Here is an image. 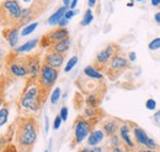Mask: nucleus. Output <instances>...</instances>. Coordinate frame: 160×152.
Here are the masks:
<instances>
[{
  "mask_svg": "<svg viewBox=\"0 0 160 152\" xmlns=\"http://www.w3.org/2000/svg\"><path fill=\"white\" fill-rule=\"evenodd\" d=\"M38 122L33 116L23 115L15 121V147L18 152H31L37 136H38Z\"/></svg>",
  "mask_w": 160,
  "mask_h": 152,
  "instance_id": "1",
  "label": "nucleus"
},
{
  "mask_svg": "<svg viewBox=\"0 0 160 152\" xmlns=\"http://www.w3.org/2000/svg\"><path fill=\"white\" fill-rule=\"evenodd\" d=\"M48 93H46L37 79L26 78V84L21 92L18 105L23 113H37L44 104Z\"/></svg>",
  "mask_w": 160,
  "mask_h": 152,
  "instance_id": "2",
  "label": "nucleus"
},
{
  "mask_svg": "<svg viewBox=\"0 0 160 152\" xmlns=\"http://www.w3.org/2000/svg\"><path fill=\"white\" fill-rule=\"evenodd\" d=\"M4 73L9 77L11 80L15 79H22L28 77V71H27V63H26V57L21 53L15 52L11 50L10 52L6 53L5 57V64H4Z\"/></svg>",
  "mask_w": 160,
  "mask_h": 152,
  "instance_id": "3",
  "label": "nucleus"
},
{
  "mask_svg": "<svg viewBox=\"0 0 160 152\" xmlns=\"http://www.w3.org/2000/svg\"><path fill=\"white\" fill-rule=\"evenodd\" d=\"M21 4L19 0H2L0 3V22L2 27L18 26L21 19Z\"/></svg>",
  "mask_w": 160,
  "mask_h": 152,
  "instance_id": "4",
  "label": "nucleus"
},
{
  "mask_svg": "<svg viewBox=\"0 0 160 152\" xmlns=\"http://www.w3.org/2000/svg\"><path fill=\"white\" fill-rule=\"evenodd\" d=\"M128 67H129V61H128V58L126 57V55L120 50L118 52H116V53L112 56V58L110 59V62H108L107 66L105 67V71H106L107 77H108L111 80H115V79H117Z\"/></svg>",
  "mask_w": 160,
  "mask_h": 152,
  "instance_id": "5",
  "label": "nucleus"
},
{
  "mask_svg": "<svg viewBox=\"0 0 160 152\" xmlns=\"http://www.w3.org/2000/svg\"><path fill=\"white\" fill-rule=\"evenodd\" d=\"M98 120L99 119H86L84 116H79L74 121V125H73V130H74L73 146H78L86 140L88 135L94 129Z\"/></svg>",
  "mask_w": 160,
  "mask_h": 152,
  "instance_id": "6",
  "label": "nucleus"
},
{
  "mask_svg": "<svg viewBox=\"0 0 160 152\" xmlns=\"http://www.w3.org/2000/svg\"><path fill=\"white\" fill-rule=\"evenodd\" d=\"M58 77H59V69L53 68L46 63H42L41 71L37 77V82L46 93H49V90L54 87Z\"/></svg>",
  "mask_w": 160,
  "mask_h": 152,
  "instance_id": "7",
  "label": "nucleus"
},
{
  "mask_svg": "<svg viewBox=\"0 0 160 152\" xmlns=\"http://www.w3.org/2000/svg\"><path fill=\"white\" fill-rule=\"evenodd\" d=\"M46 8H47L46 0H35V1L31 4V6L25 8V9L22 8L21 19H20V21H19V25H18V26L22 29L25 25L32 22L33 20L37 19L41 14L46 10Z\"/></svg>",
  "mask_w": 160,
  "mask_h": 152,
  "instance_id": "8",
  "label": "nucleus"
},
{
  "mask_svg": "<svg viewBox=\"0 0 160 152\" xmlns=\"http://www.w3.org/2000/svg\"><path fill=\"white\" fill-rule=\"evenodd\" d=\"M121 48L117 43H110L107 45L103 50H101L100 52L96 55L95 57V62H94V66L98 68V69H105V67L107 66V63L110 62V59L112 58V56L118 52Z\"/></svg>",
  "mask_w": 160,
  "mask_h": 152,
  "instance_id": "9",
  "label": "nucleus"
},
{
  "mask_svg": "<svg viewBox=\"0 0 160 152\" xmlns=\"http://www.w3.org/2000/svg\"><path fill=\"white\" fill-rule=\"evenodd\" d=\"M132 126V133H133V137H134V142L137 145H139L144 149H149V150H155L158 149V145L157 142L150 137L148 136V133H145L140 126H137V125H133L131 124Z\"/></svg>",
  "mask_w": 160,
  "mask_h": 152,
  "instance_id": "10",
  "label": "nucleus"
},
{
  "mask_svg": "<svg viewBox=\"0 0 160 152\" xmlns=\"http://www.w3.org/2000/svg\"><path fill=\"white\" fill-rule=\"evenodd\" d=\"M69 37V31L67 30V27H57L52 31H49L48 34H46L40 40V47L41 48H49V46L54 42H58L63 38Z\"/></svg>",
  "mask_w": 160,
  "mask_h": 152,
  "instance_id": "11",
  "label": "nucleus"
},
{
  "mask_svg": "<svg viewBox=\"0 0 160 152\" xmlns=\"http://www.w3.org/2000/svg\"><path fill=\"white\" fill-rule=\"evenodd\" d=\"M26 57V63H27V71H28V77L27 78H32V79H37L38 73L42 67V59H41L40 53H30V55H25Z\"/></svg>",
  "mask_w": 160,
  "mask_h": 152,
  "instance_id": "12",
  "label": "nucleus"
},
{
  "mask_svg": "<svg viewBox=\"0 0 160 152\" xmlns=\"http://www.w3.org/2000/svg\"><path fill=\"white\" fill-rule=\"evenodd\" d=\"M131 122H123L118 128V133H120L121 142L129 150H133L136 147V142L131 136Z\"/></svg>",
  "mask_w": 160,
  "mask_h": 152,
  "instance_id": "13",
  "label": "nucleus"
},
{
  "mask_svg": "<svg viewBox=\"0 0 160 152\" xmlns=\"http://www.w3.org/2000/svg\"><path fill=\"white\" fill-rule=\"evenodd\" d=\"M20 31L21 27L19 26H11V27H4L1 34H2V37L5 38V41L8 42L9 47L11 50H14L18 45V41H19V36H20Z\"/></svg>",
  "mask_w": 160,
  "mask_h": 152,
  "instance_id": "14",
  "label": "nucleus"
},
{
  "mask_svg": "<svg viewBox=\"0 0 160 152\" xmlns=\"http://www.w3.org/2000/svg\"><path fill=\"white\" fill-rule=\"evenodd\" d=\"M64 59H65V55L48 51L43 57V63H46V64H48V66H51L53 68L59 69L60 67L63 66V63H64Z\"/></svg>",
  "mask_w": 160,
  "mask_h": 152,
  "instance_id": "15",
  "label": "nucleus"
},
{
  "mask_svg": "<svg viewBox=\"0 0 160 152\" xmlns=\"http://www.w3.org/2000/svg\"><path fill=\"white\" fill-rule=\"evenodd\" d=\"M106 135L103 133V130L101 129H92L90 133L86 137V145L88 147H94V146H99L101 142L105 140Z\"/></svg>",
  "mask_w": 160,
  "mask_h": 152,
  "instance_id": "16",
  "label": "nucleus"
},
{
  "mask_svg": "<svg viewBox=\"0 0 160 152\" xmlns=\"http://www.w3.org/2000/svg\"><path fill=\"white\" fill-rule=\"evenodd\" d=\"M70 45H72V41H70V37L63 38L58 42H54L49 46L48 51H52V52H57V53H62V55H65L69 48H70Z\"/></svg>",
  "mask_w": 160,
  "mask_h": 152,
  "instance_id": "17",
  "label": "nucleus"
},
{
  "mask_svg": "<svg viewBox=\"0 0 160 152\" xmlns=\"http://www.w3.org/2000/svg\"><path fill=\"white\" fill-rule=\"evenodd\" d=\"M40 43V38H32V40H28L26 41L25 43H22L19 47H15L14 51L18 52V53H21V55H25V53H30L32 52Z\"/></svg>",
  "mask_w": 160,
  "mask_h": 152,
  "instance_id": "18",
  "label": "nucleus"
},
{
  "mask_svg": "<svg viewBox=\"0 0 160 152\" xmlns=\"http://www.w3.org/2000/svg\"><path fill=\"white\" fill-rule=\"evenodd\" d=\"M118 128H120V124L116 119H107L102 122V130L106 136L116 135L118 133Z\"/></svg>",
  "mask_w": 160,
  "mask_h": 152,
  "instance_id": "19",
  "label": "nucleus"
},
{
  "mask_svg": "<svg viewBox=\"0 0 160 152\" xmlns=\"http://www.w3.org/2000/svg\"><path fill=\"white\" fill-rule=\"evenodd\" d=\"M84 76L86 78H90V79H95V80H102L103 79V73L100 69H98L94 64L86 66L84 68Z\"/></svg>",
  "mask_w": 160,
  "mask_h": 152,
  "instance_id": "20",
  "label": "nucleus"
},
{
  "mask_svg": "<svg viewBox=\"0 0 160 152\" xmlns=\"http://www.w3.org/2000/svg\"><path fill=\"white\" fill-rule=\"evenodd\" d=\"M68 9H69V8H67V6H64V5H63V6H60V8H58V9H57V10H56V11H54L49 18H48V21H47V22H48V25H51V26L57 25V24H58V21L64 16V14H65V11H67Z\"/></svg>",
  "mask_w": 160,
  "mask_h": 152,
  "instance_id": "21",
  "label": "nucleus"
},
{
  "mask_svg": "<svg viewBox=\"0 0 160 152\" xmlns=\"http://www.w3.org/2000/svg\"><path fill=\"white\" fill-rule=\"evenodd\" d=\"M9 82H11V79L4 72H1L0 74V108L5 104V88L9 84Z\"/></svg>",
  "mask_w": 160,
  "mask_h": 152,
  "instance_id": "22",
  "label": "nucleus"
},
{
  "mask_svg": "<svg viewBox=\"0 0 160 152\" xmlns=\"http://www.w3.org/2000/svg\"><path fill=\"white\" fill-rule=\"evenodd\" d=\"M101 98H102V94H100L99 92L90 93V94L86 96V99H85V104H86V106L99 108V105H100L101 103Z\"/></svg>",
  "mask_w": 160,
  "mask_h": 152,
  "instance_id": "23",
  "label": "nucleus"
},
{
  "mask_svg": "<svg viewBox=\"0 0 160 152\" xmlns=\"http://www.w3.org/2000/svg\"><path fill=\"white\" fill-rule=\"evenodd\" d=\"M100 115H102L99 108H91V106H86L82 111V116L86 119H100Z\"/></svg>",
  "mask_w": 160,
  "mask_h": 152,
  "instance_id": "24",
  "label": "nucleus"
},
{
  "mask_svg": "<svg viewBox=\"0 0 160 152\" xmlns=\"http://www.w3.org/2000/svg\"><path fill=\"white\" fill-rule=\"evenodd\" d=\"M38 27V21H32V22H30V24H27V25H25L22 29H21L20 34L21 36H28V35H31L32 32H35V30Z\"/></svg>",
  "mask_w": 160,
  "mask_h": 152,
  "instance_id": "25",
  "label": "nucleus"
},
{
  "mask_svg": "<svg viewBox=\"0 0 160 152\" xmlns=\"http://www.w3.org/2000/svg\"><path fill=\"white\" fill-rule=\"evenodd\" d=\"M9 115H10V109H9L8 105L4 104V105L0 108V128L4 126V125L8 122Z\"/></svg>",
  "mask_w": 160,
  "mask_h": 152,
  "instance_id": "26",
  "label": "nucleus"
},
{
  "mask_svg": "<svg viewBox=\"0 0 160 152\" xmlns=\"http://www.w3.org/2000/svg\"><path fill=\"white\" fill-rule=\"evenodd\" d=\"M92 20H94V14H92V10L89 8V9L84 13V16H82V19L80 21V25H81V26H89V25L92 22Z\"/></svg>",
  "mask_w": 160,
  "mask_h": 152,
  "instance_id": "27",
  "label": "nucleus"
},
{
  "mask_svg": "<svg viewBox=\"0 0 160 152\" xmlns=\"http://www.w3.org/2000/svg\"><path fill=\"white\" fill-rule=\"evenodd\" d=\"M60 99H62V89L59 87H57V88L53 89V92L51 94V104L52 105H57L59 103Z\"/></svg>",
  "mask_w": 160,
  "mask_h": 152,
  "instance_id": "28",
  "label": "nucleus"
},
{
  "mask_svg": "<svg viewBox=\"0 0 160 152\" xmlns=\"http://www.w3.org/2000/svg\"><path fill=\"white\" fill-rule=\"evenodd\" d=\"M78 61H79V57H78V56H73L70 59H68V62H67V64H65V67H64V72H65V73L70 72V71L77 66Z\"/></svg>",
  "mask_w": 160,
  "mask_h": 152,
  "instance_id": "29",
  "label": "nucleus"
},
{
  "mask_svg": "<svg viewBox=\"0 0 160 152\" xmlns=\"http://www.w3.org/2000/svg\"><path fill=\"white\" fill-rule=\"evenodd\" d=\"M5 57H6V51H5V47H4L2 41L0 40V73H1V72H2V69H4Z\"/></svg>",
  "mask_w": 160,
  "mask_h": 152,
  "instance_id": "30",
  "label": "nucleus"
},
{
  "mask_svg": "<svg viewBox=\"0 0 160 152\" xmlns=\"http://www.w3.org/2000/svg\"><path fill=\"white\" fill-rule=\"evenodd\" d=\"M110 138H108V145H110V147H115V146H120L121 144V138L120 136L116 133V135H112V136H108Z\"/></svg>",
  "mask_w": 160,
  "mask_h": 152,
  "instance_id": "31",
  "label": "nucleus"
},
{
  "mask_svg": "<svg viewBox=\"0 0 160 152\" xmlns=\"http://www.w3.org/2000/svg\"><path fill=\"white\" fill-rule=\"evenodd\" d=\"M148 48H149L150 51H157V50H160V37L153 38V40L149 42Z\"/></svg>",
  "mask_w": 160,
  "mask_h": 152,
  "instance_id": "32",
  "label": "nucleus"
},
{
  "mask_svg": "<svg viewBox=\"0 0 160 152\" xmlns=\"http://www.w3.org/2000/svg\"><path fill=\"white\" fill-rule=\"evenodd\" d=\"M145 108H147L148 110H150V111L157 110V101H155L153 98L147 99V101H145Z\"/></svg>",
  "mask_w": 160,
  "mask_h": 152,
  "instance_id": "33",
  "label": "nucleus"
},
{
  "mask_svg": "<svg viewBox=\"0 0 160 152\" xmlns=\"http://www.w3.org/2000/svg\"><path fill=\"white\" fill-rule=\"evenodd\" d=\"M58 115H59L60 119H62L63 121H67V120H68V116H69V110H68V108H67V106H62Z\"/></svg>",
  "mask_w": 160,
  "mask_h": 152,
  "instance_id": "34",
  "label": "nucleus"
},
{
  "mask_svg": "<svg viewBox=\"0 0 160 152\" xmlns=\"http://www.w3.org/2000/svg\"><path fill=\"white\" fill-rule=\"evenodd\" d=\"M62 122H63V120L60 119L59 115H57L56 117H54V120H53V130H59L60 126H62Z\"/></svg>",
  "mask_w": 160,
  "mask_h": 152,
  "instance_id": "35",
  "label": "nucleus"
},
{
  "mask_svg": "<svg viewBox=\"0 0 160 152\" xmlns=\"http://www.w3.org/2000/svg\"><path fill=\"white\" fill-rule=\"evenodd\" d=\"M152 121H153V124L155 125V126H158L160 128V110H157L154 115L152 116Z\"/></svg>",
  "mask_w": 160,
  "mask_h": 152,
  "instance_id": "36",
  "label": "nucleus"
},
{
  "mask_svg": "<svg viewBox=\"0 0 160 152\" xmlns=\"http://www.w3.org/2000/svg\"><path fill=\"white\" fill-rule=\"evenodd\" d=\"M78 13H79V11H78V10H75V9H74V10L68 9V10L65 11V14H64V18H65L67 20H70V19H73Z\"/></svg>",
  "mask_w": 160,
  "mask_h": 152,
  "instance_id": "37",
  "label": "nucleus"
},
{
  "mask_svg": "<svg viewBox=\"0 0 160 152\" xmlns=\"http://www.w3.org/2000/svg\"><path fill=\"white\" fill-rule=\"evenodd\" d=\"M68 24H69V20H67L64 16H63V18L58 21L57 26H58V27H67V25H68Z\"/></svg>",
  "mask_w": 160,
  "mask_h": 152,
  "instance_id": "38",
  "label": "nucleus"
},
{
  "mask_svg": "<svg viewBox=\"0 0 160 152\" xmlns=\"http://www.w3.org/2000/svg\"><path fill=\"white\" fill-rule=\"evenodd\" d=\"M49 131V119H48V116H46L44 117V133L47 135Z\"/></svg>",
  "mask_w": 160,
  "mask_h": 152,
  "instance_id": "39",
  "label": "nucleus"
},
{
  "mask_svg": "<svg viewBox=\"0 0 160 152\" xmlns=\"http://www.w3.org/2000/svg\"><path fill=\"white\" fill-rule=\"evenodd\" d=\"M110 152H124V147L123 146H115V147H111Z\"/></svg>",
  "mask_w": 160,
  "mask_h": 152,
  "instance_id": "40",
  "label": "nucleus"
},
{
  "mask_svg": "<svg viewBox=\"0 0 160 152\" xmlns=\"http://www.w3.org/2000/svg\"><path fill=\"white\" fill-rule=\"evenodd\" d=\"M136 59H137V53H136V52L132 51V52L128 53V61H129V62H134Z\"/></svg>",
  "mask_w": 160,
  "mask_h": 152,
  "instance_id": "41",
  "label": "nucleus"
},
{
  "mask_svg": "<svg viewBox=\"0 0 160 152\" xmlns=\"http://www.w3.org/2000/svg\"><path fill=\"white\" fill-rule=\"evenodd\" d=\"M78 1H79V0H72V1H70V5H69V9L74 10V9L77 8V5H78Z\"/></svg>",
  "mask_w": 160,
  "mask_h": 152,
  "instance_id": "42",
  "label": "nucleus"
},
{
  "mask_svg": "<svg viewBox=\"0 0 160 152\" xmlns=\"http://www.w3.org/2000/svg\"><path fill=\"white\" fill-rule=\"evenodd\" d=\"M96 1H98V0H88V5H89V8H90V9L94 8V6L96 5Z\"/></svg>",
  "mask_w": 160,
  "mask_h": 152,
  "instance_id": "43",
  "label": "nucleus"
},
{
  "mask_svg": "<svg viewBox=\"0 0 160 152\" xmlns=\"http://www.w3.org/2000/svg\"><path fill=\"white\" fill-rule=\"evenodd\" d=\"M91 150L92 152H103V149L100 146H94V147H91Z\"/></svg>",
  "mask_w": 160,
  "mask_h": 152,
  "instance_id": "44",
  "label": "nucleus"
},
{
  "mask_svg": "<svg viewBox=\"0 0 160 152\" xmlns=\"http://www.w3.org/2000/svg\"><path fill=\"white\" fill-rule=\"evenodd\" d=\"M154 20H155V22H157L158 25H160V11H158V13L154 15Z\"/></svg>",
  "mask_w": 160,
  "mask_h": 152,
  "instance_id": "45",
  "label": "nucleus"
},
{
  "mask_svg": "<svg viewBox=\"0 0 160 152\" xmlns=\"http://www.w3.org/2000/svg\"><path fill=\"white\" fill-rule=\"evenodd\" d=\"M150 4L153 6H160V0H150Z\"/></svg>",
  "mask_w": 160,
  "mask_h": 152,
  "instance_id": "46",
  "label": "nucleus"
},
{
  "mask_svg": "<svg viewBox=\"0 0 160 152\" xmlns=\"http://www.w3.org/2000/svg\"><path fill=\"white\" fill-rule=\"evenodd\" d=\"M79 152H92V150L90 147H84V149H80Z\"/></svg>",
  "mask_w": 160,
  "mask_h": 152,
  "instance_id": "47",
  "label": "nucleus"
},
{
  "mask_svg": "<svg viewBox=\"0 0 160 152\" xmlns=\"http://www.w3.org/2000/svg\"><path fill=\"white\" fill-rule=\"evenodd\" d=\"M70 1H72V0H63V5H64V6H67V8H69Z\"/></svg>",
  "mask_w": 160,
  "mask_h": 152,
  "instance_id": "48",
  "label": "nucleus"
},
{
  "mask_svg": "<svg viewBox=\"0 0 160 152\" xmlns=\"http://www.w3.org/2000/svg\"><path fill=\"white\" fill-rule=\"evenodd\" d=\"M140 152H158V151H155V150H149V149H145V150H142Z\"/></svg>",
  "mask_w": 160,
  "mask_h": 152,
  "instance_id": "49",
  "label": "nucleus"
},
{
  "mask_svg": "<svg viewBox=\"0 0 160 152\" xmlns=\"http://www.w3.org/2000/svg\"><path fill=\"white\" fill-rule=\"evenodd\" d=\"M133 5H134V3H131V1H129V3L127 4V6H128V8H132Z\"/></svg>",
  "mask_w": 160,
  "mask_h": 152,
  "instance_id": "50",
  "label": "nucleus"
},
{
  "mask_svg": "<svg viewBox=\"0 0 160 152\" xmlns=\"http://www.w3.org/2000/svg\"><path fill=\"white\" fill-rule=\"evenodd\" d=\"M22 1H25V3H31V0H22Z\"/></svg>",
  "mask_w": 160,
  "mask_h": 152,
  "instance_id": "51",
  "label": "nucleus"
},
{
  "mask_svg": "<svg viewBox=\"0 0 160 152\" xmlns=\"http://www.w3.org/2000/svg\"><path fill=\"white\" fill-rule=\"evenodd\" d=\"M134 1H139V3H143V1H145V0H134Z\"/></svg>",
  "mask_w": 160,
  "mask_h": 152,
  "instance_id": "52",
  "label": "nucleus"
},
{
  "mask_svg": "<svg viewBox=\"0 0 160 152\" xmlns=\"http://www.w3.org/2000/svg\"><path fill=\"white\" fill-rule=\"evenodd\" d=\"M129 1H131V3H134V0H129Z\"/></svg>",
  "mask_w": 160,
  "mask_h": 152,
  "instance_id": "53",
  "label": "nucleus"
},
{
  "mask_svg": "<svg viewBox=\"0 0 160 152\" xmlns=\"http://www.w3.org/2000/svg\"><path fill=\"white\" fill-rule=\"evenodd\" d=\"M44 152H49V150H44Z\"/></svg>",
  "mask_w": 160,
  "mask_h": 152,
  "instance_id": "54",
  "label": "nucleus"
}]
</instances>
